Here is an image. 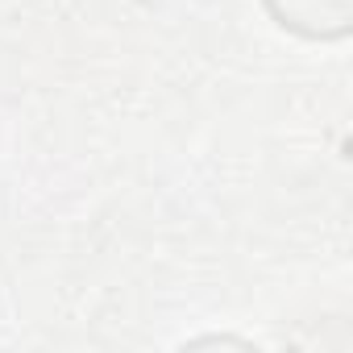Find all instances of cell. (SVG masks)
<instances>
[{
	"label": "cell",
	"instance_id": "6da1fadb",
	"mask_svg": "<svg viewBox=\"0 0 353 353\" xmlns=\"http://www.w3.org/2000/svg\"><path fill=\"white\" fill-rule=\"evenodd\" d=\"M279 30L307 42H341L353 26V0H262Z\"/></svg>",
	"mask_w": 353,
	"mask_h": 353
}]
</instances>
